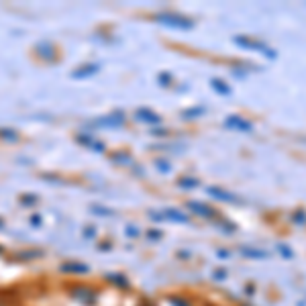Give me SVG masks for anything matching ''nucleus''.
<instances>
[{
  "label": "nucleus",
  "instance_id": "10",
  "mask_svg": "<svg viewBox=\"0 0 306 306\" xmlns=\"http://www.w3.org/2000/svg\"><path fill=\"white\" fill-rule=\"evenodd\" d=\"M210 88L217 92V94H221V96H231V94H233L231 86H229L225 80H221V78H212V80H210Z\"/></svg>",
  "mask_w": 306,
  "mask_h": 306
},
{
  "label": "nucleus",
  "instance_id": "9",
  "mask_svg": "<svg viewBox=\"0 0 306 306\" xmlns=\"http://www.w3.org/2000/svg\"><path fill=\"white\" fill-rule=\"evenodd\" d=\"M100 66L98 64H86V66H80L78 70L72 72V78L74 80H86V78H92L94 74H98Z\"/></svg>",
  "mask_w": 306,
  "mask_h": 306
},
{
  "label": "nucleus",
  "instance_id": "5",
  "mask_svg": "<svg viewBox=\"0 0 306 306\" xmlns=\"http://www.w3.org/2000/svg\"><path fill=\"white\" fill-rule=\"evenodd\" d=\"M188 210H192L196 217H202V219H214L217 217V210H214L212 206L204 204V202H198V200H188L186 202Z\"/></svg>",
  "mask_w": 306,
  "mask_h": 306
},
{
  "label": "nucleus",
  "instance_id": "16",
  "mask_svg": "<svg viewBox=\"0 0 306 306\" xmlns=\"http://www.w3.org/2000/svg\"><path fill=\"white\" fill-rule=\"evenodd\" d=\"M292 223L298 225V227L306 225V210H304V208H298V210L292 212Z\"/></svg>",
  "mask_w": 306,
  "mask_h": 306
},
{
  "label": "nucleus",
  "instance_id": "18",
  "mask_svg": "<svg viewBox=\"0 0 306 306\" xmlns=\"http://www.w3.org/2000/svg\"><path fill=\"white\" fill-rule=\"evenodd\" d=\"M170 304H172V306H192L190 300H186L184 296H172V298H170Z\"/></svg>",
  "mask_w": 306,
  "mask_h": 306
},
{
  "label": "nucleus",
  "instance_id": "17",
  "mask_svg": "<svg viewBox=\"0 0 306 306\" xmlns=\"http://www.w3.org/2000/svg\"><path fill=\"white\" fill-rule=\"evenodd\" d=\"M278 251H280V255H282L284 259H294V251L290 249V245L280 243V245H278Z\"/></svg>",
  "mask_w": 306,
  "mask_h": 306
},
{
  "label": "nucleus",
  "instance_id": "23",
  "mask_svg": "<svg viewBox=\"0 0 306 306\" xmlns=\"http://www.w3.org/2000/svg\"><path fill=\"white\" fill-rule=\"evenodd\" d=\"M64 269H72V271H86V265H64Z\"/></svg>",
  "mask_w": 306,
  "mask_h": 306
},
{
  "label": "nucleus",
  "instance_id": "26",
  "mask_svg": "<svg viewBox=\"0 0 306 306\" xmlns=\"http://www.w3.org/2000/svg\"><path fill=\"white\" fill-rule=\"evenodd\" d=\"M31 223H35V225H39V223H41V219H39V217H31Z\"/></svg>",
  "mask_w": 306,
  "mask_h": 306
},
{
  "label": "nucleus",
  "instance_id": "19",
  "mask_svg": "<svg viewBox=\"0 0 306 306\" xmlns=\"http://www.w3.org/2000/svg\"><path fill=\"white\" fill-rule=\"evenodd\" d=\"M158 82H160L162 86H170V84H172V74H168V72H166V74H160V76H158Z\"/></svg>",
  "mask_w": 306,
  "mask_h": 306
},
{
  "label": "nucleus",
  "instance_id": "22",
  "mask_svg": "<svg viewBox=\"0 0 306 306\" xmlns=\"http://www.w3.org/2000/svg\"><path fill=\"white\" fill-rule=\"evenodd\" d=\"M212 275H214V278H217V280L221 282V280H225V278H227V271H225V269H219V271H214Z\"/></svg>",
  "mask_w": 306,
  "mask_h": 306
},
{
  "label": "nucleus",
  "instance_id": "25",
  "mask_svg": "<svg viewBox=\"0 0 306 306\" xmlns=\"http://www.w3.org/2000/svg\"><path fill=\"white\" fill-rule=\"evenodd\" d=\"M127 235H133V237H135V235H137V229H135V227H129V229H127Z\"/></svg>",
  "mask_w": 306,
  "mask_h": 306
},
{
  "label": "nucleus",
  "instance_id": "24",
  "mask_svg": "<svg viewBox=\"0 0 306 306\" xmlns=\"http://www.w3.org/2000/svg\"><path fill=\"white\" fill-rule=\"evenodd\" d=\"M162 237V233H158V229H153V233H151V239H160Z\"/></svg>",
  "mask_w": 306,
  "mask_h": 306
},
{
  "label": "nucleus",
  "instance_id": "11",
  "mask_svg": "<svg viewBox=\"0 0 306 306\" xmlns=\"http://www.w3.org/2000/svg\"><path fill=\"white\" fill-rule=\"evenodd\" d=\"M241 251V255H245L247 259H267V251H263V249H259V247H247V245H245V247H241L239 249Z\"/></svg>",
  "mask_w": 306,
  "mask_h": 306
},
{
  "label": "nucleus",
  "instance_id": "14",
  "mask_svg": "<svg viewBox=\"0 0 306 306\" xmlns=\"http://www.w3.org/2000/svg\"><path fill=\"white\" fill-rule=\"evenodd\" d=\"M206 112V108L204 106H192V108H186L182 112V116L184 118H188V120H192V118H198V116H202Z\"/></svg>",
  "mask_w": 306,
  "mask_h": 306
},
{
  "label": "nucleus",
  "instance_id": "8",
  "mask_svg": "<svg viewBox=\"0 0 306 306\" xmlns=\"http://www.w3.org/2000/svg\"><path fill=\"white\" fill-rule=\"evenodd\" d=\"M206 192H208L212 198L221 200V202H233V204L239 202V198H237L235 194H231V192H227V190H223V188H219V186H208Z\"/></svg>",
  "mask_w": 306,
  "mask_h": 306
},
{
  "label": "nucleus",
  "instance_id": "20",
  "mask_svg": "<svg viewBox=\"0 0 306 306\" xmlns=\"http://www.w3.org/2000/svg\"><path fill=\"white\" fill-rule=\"evenodd\" d=\"M35 202H37V196L35 194H25L23 200H21V204H35Z\"/></svg>",
  "mask_w": 306,
  "mask_h": 306
},
{
  "label": "nucleus",
  "instance_id": "3",
  "mask_svg": "<svg viewBox=\"0 0 306 306\" xmlns=\"http://www.w3.org/2000/svg\"><path fill=\"white\" fill-rule=\"evenodd\" d=\"M225 127L227 129H233V131H241V133H253L255 127H253V122L247 120L245 116H239V114H231L225 118Z\"/></svg>",
  "mask_w": 306,
  "mask_h": 306
},
{
  "label": "nucleus",
  "instance_id": "7",
  "mask_svg": "<svg viewBox=\"0 0 306 306\" xmlns=\"http://www.w3.org/2000/svg\"><path fill=\"white\" fill-rule=\"evenodd\" d=\"M135 118L139 122H147V125H160V122H162V116L156 110L145 108V106H141V108L135 110Z\"/></svg>",
  "mask_w": 306,
  "mask_h": 306
},
{
  "label": "nucleus",
  "instance_id": "1",
  "mask_svg": "<svg viewBox=\"0 0 306 306\" xmlns=\"http://www.w3.org/2000/svg\"><path fill=\"white\" fill-rule=\"evenodd\" d=\"M156 23L168 27V29H174V31H190L194 29V21L184 17V15H178V13H158L156 17Z\"/></svg>",
  "mask_w": 306,
  "mask_h": 306
},
{
  "label": "nucleus",
  "instance_id": "2",
  "mask_svg": "<svg viewBox=\"0 0 306 306\" xmlns=\"http://www.w3.org/2000/svg\"><path fill=\"white\" fill-rule=\"evenodd\" d=\"M233 43H235L237 47L247 49V51L261 53V55H265L267 59H275V57H278L275 49H271V47H267L265 43H261V41L253 39V37H247V35H235V37H233Z\"/></svg>",
  "mask_w": 306,
  "mask_h": 306
},
{
  "label": "nucleus",
  "instance_id": "27",
  "mask_svg": "<svg viewBox=\"0 0 306 306\" xmlns=\"http://www.w3.org/2000/svg\"><path fill=\"white\" fill-rule=\"evenodd\" d=\"M219 255H221V257H229L231 253H229V251H219Z\"/></svg>",
  "mask_w": 306,
  "mask_h": 306
},
{
  "label": "nucleus",
  "instance_id": "4",
  "mask_svg": "<svg viewBox=\"0 0 306 306\" xmlns=\"http://www.w3.org/2000/svg\"><path fill=\"white\" fill-rule=\"evenodd\" d=\"M35 57L37 59H41V61H45V64H49V61H55V57H57V49H55V45L53 43H49V41H39L37 45H35Z\"/></svg>",
  "mask_w": 306,
  "mask_h": 306
},
{
  "label": "nucleus",
  "instance_id": "12",
  "mask_svg": "<svg viewBox=\"0 0 306 306\" xmlns=\"http://www.w3.org/2000/svg\"><path fill=\"white\" fill-rule=\"evenodd\" d=\"M198 180L196 178H190V176H184V178H180L178 180V188H182V190H194V188H198Z\"/></svg>",
  "mask_w": 306,
  "mask_h": 306
},
{
  "label": "nucleus",
  "instance_id": "6",
  "mask_svg": "<svg viewBox=\"0 0 306 306\" xmlns=\"http://www.w3.org/2000/svg\"><path fill=\"white\" fill-rule=\"evenodd\" d=\"M125 120L127 116L122 114V112H114V114H108V116H102L98 120H94V125L96 127H108V129H118L125 125Z\"/></svg>",
  "mask_w": 306,
  "mask_h": 306
},
{
  "label": "nucleus",
  "instance_id": "15",
  "mask_svg": "<svg viewBox=\"0 0 306 306\" xmlns=\"http://www.w3.org/2000/svg\"><path fill=\"white\" fill-rule=\"evenodd\" d=\"M112 162L122 164V166H129V164L133 162V158H131V153H129V151H116L114 156H112Z\"/></svg>",
  "mask_w": 306,
  "mask_h": 306
},
{
  "label": "nucleus",
  "instance_id": "13",
  "mask_svg": "<svg viewBox=\"0 0 306 306\" xmlns=\"http://www.w3.org/2000/svg\"><path fill=\"white\" fill-rule=\"evenodd\" d=\"M0 139L7 141V143H17L19 141V133L15 129H9V127H0Z\"/></svg>",
  "mask_w": 306,
  "mask_h": 306
},
{
  "label": "nucleus",
  "instance_id": "21",
  "mask_svg": "<svg viewBox=\"0 0 306 306\" xmlns=\"http://www.w3.org/2000/svg\"><path fill=\"white\" fill-rule=\"evenodd\" d=\"M156 166H158V170H160V172H164V174H168V172L172 170L168 162H156Z\"/></svg>",
  "mask_w": 306,
  "mask_h": 306
}]
</instances>
